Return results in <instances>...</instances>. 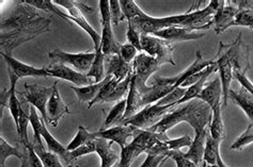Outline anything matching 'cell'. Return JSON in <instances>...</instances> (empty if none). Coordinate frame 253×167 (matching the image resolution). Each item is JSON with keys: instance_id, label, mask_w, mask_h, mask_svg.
Returning <instances> with one entry per match:
<instances>
[{"instance_id": "obj_1", "label": "cell", "mask_w": 253, "mask_h": 167, "mask_svg": "<svg viewBox=\"0 0 253 167\" xmlns=\"http://www.w3.org/2000/svg\"><path fill=\"white\" fill-rule=\"evenodd\" d=\"M51 17L23 1L1 17V52L11 56L13 49L50 31Z\"/></svg>"}, {"instance_id": "obj_2", "label": "cell", "mask_w": 253, "mask_h": 167, "mask_svg": "<svg viewBox=\"0 0 253 167\" xmlns=\"http://www.w3.org/2000/svg\"><path fill=\"white\" fill-rule=\"evenodd\" d=\"M212 117V110L211 106L200 99H192L190 101L179 104L176 109L169 112L167 115L150 129L154 133H166L179 123H188L195 132L203 131L210 126Z\"/></svg>"}, {"instance_id": "obj_3", "label": "cell", "mask_w": 253, "mask_h": 167, "mask_svg": "<svg viewBox=\"0 0 253 167\" xmlns=\"http://www.w3.org/2000/svg\"><path fill=\"white\" fill-rule=\"evenodd\" d=\"M175 104H169V105H158L156 103L149 104L144 106V108L137 113L135 116H132L128 120H126L122 125H130L134 126L138 129L141 130H148L151 127L156 125L157 123L167 115L169 112L176 109Z\"/></svg>"}, {"instance_id": "obj_4", "label": "cell", "mask_w": 253, "mask_h": 167, "mask_svg": "<svg viewBox=\"0 0 253 167\" xmlns=\"http://www.w3.org/2000/svg\"><path fill=\"white\" fill-rule=\"evenodd\" d=\"M141 47L144 53L157 60L159 65L170 64L175 66L172 53L174 51V45L159 37L150 34H141Z\"/></svg>"}, {"instance_id": "obj_5", "label": "cell", "mask_w": 253, "mask_h": 167, "mask_svg": "<svg viewBox=\"0 0 253 167\" xmlns=\"http://www.w3.org/2000/svg\"><path fill=\"white\" fill-rule=\"evenodd\" d=\"M25 90L23 92H18V94L23 97L29 104L41 113V116L44 119L46 125H48V115H47V103L54 92V86L51 88H45V86L39 84L29 85L26 83L24 85Z\"/></svg>"}, {"instance_id": "obj_6", "label": "cell", "mask_w": 253, "mask_h": 167, "mask_svg": "<svg viewBox=\"0 0 253 167\" xmlns=\"http://www.w3.org/2000/svg\"><path fill=\"white\" fill-rule=\"evenodd\" d=\"M99 11H101V21H102V42L101 47L104 56L120 55V46L112 31V24L110 18V8L108 0H101L98 2Z\"/></svg>"}, {"instance_id": "obj_7", "label": "cell", "mask_w": 253, "mask_h": 167, "mask_svg": "<svg viewBox=\"0 0 253 167\" xmlns=\"http://www.w3.org/2000/svg\"><path fill=\"white\" fill-rule=\"evenodd\" d=\"M48 58L57 63L70 65L79 72L88 73L93 61H94L95 50L81 53H69L56 48L48 53Z\"/></svg>"}, {"instance_id": "obj_8", "label": "cell", "mask_w": 253, "mask_h": 167, "mask_svg": "<svg viewBox=\"0 0 253 167\" xmlns=\"http://www.w3.org/2000/svg\"><path fill=\"white\" fill-rule=\"evenodd\" d=\"M161 65L158 64L157 60L146 55L144 52L139 53L132 62V69H134V75L136 77L137 88L140 92L141 96L144 94V92L148 89V80L152 75L159 69Z\"/></svg>"}, {"instance_id": "obj_9", "label": "cell", "mask_w": 253, "mask_h": 167, "mask_svg": "<svg viewBox=\"0 0 253 167\" xmlns=\"http://www.w3.org/2000/svg\"><path fill=\"white\" fill-rule=\"evenodd\" d=\"M179 80V73L174 77L164 78L154 76L153 83L148 86V89L142 95V106L156 103L159 100L167 96L170 92L177 88V82Z\"/></svg>"}, {"instance_id": "obj_10", "label": "cell", "mask_w": 253, "mask_h": 167, "mask_svg": "<svg viewBox=\"0 0 253 167\" xmlns=\"http://www.w3.org/2000/svg\"><path fill=\"white\" fill-rule=\"evenodd\" d=\"M54 2L55 4L62 5L63 8L68 9L69 21L72 24L78 25L83 30L88 33L93 43H94V50L98 49L99 46H101L102 35H99L94 30V28H93V27L88 23V21H86L84 13L79 9L77 1H73V0H54Z\"/></svg>"}, {"instance_id": "obj_11", "label": "cell", "mask_w": 253, "mask_h": 167, "mask_svg": "<svg viewBox=\"0 0 253 167\" xmlns=\"http://www.w3.org/2000/svg\"><path fill=\"white\" fill-rule=\"evenodd\" d=\"M215 62L218 67L219 78L221 80L222 84V109L226 108L229 100V93L231 91V82L233 78V65L230 61L228 53L225 51L224 44L219 42V49L216 55Z\"/></svg>"}, {"instance_id": "obj_12", "label": "cell", "mask_w": 253, "mask_h": 167, "mask_svg": "<svg viewBox=\"0 0 253 167\" xmlns=\"http://www.w3.org/2000/svg\"><path fill=\"white\" fill-rule=\"evenodd\" d=\"M46 69H47L50 77L66 80V81L74 83L77 88H83V86H88L95 83L94 81H92L91 78L86 76V73L79 72L74 68H71L70 66L61 63H52L48 65Z\"/></svg>"}, {"instance_id": "obj_13", "label": "cell", "mask_w": 253, "mask_h": 167, "mask_svg": "<svg viewBox=\"0 0 253 167\" xmlns=\"http://www.w3.org/2000/svg\"><path fill=\"white\" fill-rule=\"evenodd\" d=\"M237 11L236 6L232 4L231 1L221 0L220 6L218 8L211 21V28L214 29L216 34H221L226 29L233 27Z\"/></svg>"}, {"instance_id": "obj_14", "label": "cell", "mask_w": 253, "mask_h": 167, "mask_svg": "<svg viewBox=\"0 0 253 167\" xmlns=\"http://www.w3.org/2000/svg\"><path fill=\"white\" fill-rule=\"evenodd\" d=\"M1 56L6 63V70L14 73V75L18 78H25V77H36V78H47L50 77L49 73L46 69V67L37 68L33 67L31 65H27L21 61H18L15 58L12 56L5 55V53L1 52Z\"/></svg>"}, {"instance_id": "obj_15", "label": "cell", "mask_w": 253, "mask_h": 167, "mask_svg": "<svg viewBox=\"0 0 253 167\" xmlns=\"http://www.w3.org/2000/svg\"><path fill=\"white\" fill-rule=\"evenodd\" d=\"M139 130L140 129H138L136 127L130 125H118L107 130H99L95 133L97 137H102L112 143H117L122 149L128 144L127 139L130 136L135 137Z\"/></svg>"}, {"instance_id": "obj_16", "label": "cell", "mask_w": 253, "mask_h": 167, "mask_svg": "<svg viewBox=\"0 0 253 167\" xmlns=\"http://www.w3.org/2000/svg\"><path fill=\"white\" fill-rule=\"evenodd\" d=\"M106 76H112L119 82H122L128 76L134 73L132 64L126 63L120 55L105 56Z\"/></svg>"}, {"instance_id": "obj_17", "label": "cell", "mask_w": 253, "mask_h": 167, "mask_svg": "<svg viewBox=\"0 0 253 167\" xmlns=\"http://www.w3.org/2000/svg\"><path fill=\"white\" fill-rule=\"evenodd\" d=\"M54 92L47 103V115H48V124L56 128L59 125L60 119L64 115L70 114L69 105H66L63 100L60 96V93L58 91V81L54 83Z\"/></svg>"}, {"instance_id": "obj_18", "label": "cell", "mask_w": 253, "mask_h": 167, "mask_svg": "<svg viewBox=\"0 0 253 167\" xmlns=\"http://www.w3.org/2000/svg\"><path fill=\"white\" fill-rule=\"evenodd\" d=\"M153 35L168 42H188L204 37L205 33H198L196 31L182 28V27H168V28L155 32Z\"/></svg>"}, {"instance_id": "obj_19", "label": "cell", "mask_w": 253, "mask_h": 167, "mask_svg": "<svg viewBox=\"0 0 253 167\" xmlns=\"http://www.w3.org/2000/svg\"><path fill=\"white\" fill-rule=\"evenodd\" d=\"M197 99L202 100L205 103H208L211 109L214 111L218 106L221 105L222 102V84L221 80L217 76L211 83H209L202 90L201 94L198 96Z\"/></svg>"}, {"instance_id": "obj_20", "label": "cell", "mask_w": 253, "mask_h": 167, "mask_svg": "<svg viewBox=\"0 0 253 167\" xmlns=\"http://www.w3.org/2000/svg\"><path fill=\"white\" fill-rule=\"evenodd\" d=\"M126 101H127V103H126V111H125L122 123L120 125H122L124 122H126V120H128L132 116H135L137 113H139L143 109L142 96L137 88L135 75H132L130 86H129V92H128L127 97H126Z\"/></svg>"}, {"instance_id": "obj_21", "label": "cell", "mask_w": 253, "mask_h": 167, "mask_svg": "<svg viewBox=\"0 0 253 167\" xmlns=\"http://www.w3.org/2000/svg\"><path fill=\"white\" fill-rule=\"evenodd\" d=\"M209 132L210 131L206 129L203 131L195 132L196 135H195V138L192 139V143L189 147V150L185 153V157L189 159L190 161L194 162L197 166H199L203 161L206 137H208Z\"/></svg>"}, {"instance_id": "obj_22", "label": "cell", "mask_w": 253, "mask_h": 167, "mask_svg": "<svg viewBox=\"0 0 253 167\" xmlns=\"http://www.w3.org/2000/svg\"><path fill=\"white\" fill-rule=\"evenodd\" d=\"M112 144V142L102 137L95 138V152L101 158V167H112L120 160L118 153L111 148Z\"/></svg>"}, {"instance_id": "obj_23", "label": "cell", "mask_w": 253, "mask_h": 167, "mask_svg": "<svg viewBox=\"0 0 253 167\" xmlns=\"http://www.w3.org/2000/svg\"><path fill=\"white\" fill-rule=\"evenodd\" d=\"M42 136L44 138V141L46 142V144H47L48 151H50L52 153H56V155L59 156L60 159H61L63 162H65L66 165L71 166L72 163L74 162V160H73L72 155H71V151H69L66 147H64L61 143H59L57 139L50 134L48 129L46 128V124L43 127Z\"/></svg>"}, {"instance_id": "obj_24", "label": "cell", "mask_w": 253, "mask_h": 167, "mask_svg": "<svg viewBox=\"0 0 253 167\" xmlns=\"http://www.w3.org/2000/svg\"><path fill=\"white\" fill-rule=\"evenodd\" d=\"M229 99L246 113V115L250 119V123H253V95L251 93L244 88H241L238 92L231 90Z\"/></svg>"}, {"instance_id": "obj_25", "label": "cell", "mask_w": 253, "mask_h": 167, "mask_svg": "<svg viewBox=\"0 0 253 167\" xmlns=\"http://www.w3.org/2000/svg\"><path fill=\"white\" fill-rule=\"evenodd\" d=\"M21 101H22V110H21V114H19L18 126L16 130L19 136V142L22 143L23 146L26 147L30 144L28 139V133H27L28 125L30 124V104L24 99L21 100Z\"/></svg>"}, {"instance_id": "obj_26", "label": "cell", "mask_w": 253, "mask_h": 167, "mask_svg": "<svg viewBox=\"0 0 253 167\" xmlns=\"http://www.w3.org/2000/svg\"><path fill=\"white\" fill-rule=\"evenodd\" d=\"M126 103H127L126 98L121 100V101L117 102V104L113 106L108 113V115L106 116V119L101 130H107L122 123L126 111Z\"/></svg>"}, {"instance_id": "obj_27", "label": "cell", "mask_w": 253, "mask_h": 167, "mask_svg": "<svg viewBox=\"0 0 253 167\" xmlns=\"http://www.w3.org/2000/svg\"><path fill=\"white\" fill-rule=\"evenodd\" d=\"M86 76L93 79V81H94L95 83L102 82L103 80L106 78L105 56H104L101 47L95 50L94 61H93L92 65H91V68L88 71V73H86Z\"/></svg>"}, {"instance_id": "obj_28", "label": "cell", "mask_w": 253, "mask_h": 167, "mask_svg": "<svg viewBox=\"0 0 253 167\" xmlns=\"http://www.w3.org/2000/svg\"><path fill=\"white\" fill-rule=\"evenodd\" d=\"M106 83V78L103 80L102 82L91 84L88 86H83V88H77V86H72V90L76 93L78 97L79 102H88L90 103L96 98L98 95L99 91L103 88V85Z\"/></svg>"}, {"instance_id": "obj_29", "label": "cell", "mask_w": 253, "mask_h": 167, "mask_svg": "<svg viewBox=\"0 0 253 167\" xmlns=\"http://www.w3.org/2000/svg\"><path fill=\"white\" fill-rule=\"evenodd\" d=\"M210 134L212 138L222 142L225 138V129L222 120V106H218L212 111L211 122L210 124Z\"/></svg>"}, {"instance_id": "obj_30", "label": "cell", "mask_w": 253, "mask_h": 167, "mask_svg": "<svg viewBox=\"0 0 253 167\" xmlns=\"http://www.w3.org/2000/svg\"><path fill=\"white\" fill-rule=\"evenodd\" d=\"M24 1L33 6V8H36L40 11H43L45 12L46 14H50V15H57L60 18H62L63 21H66L68 23L72 24L69 21V17L68 14H64L63 12L60 11L57 5H55V2L51 1V0H24Z\"/></svg>"}, {"instance_id": "obj_31", "label": "cell", "mask_w": 253, "mask_h": 167, "mask_svg": "<svg viewBox=\"0 0 253 167\" xmlns=\"http://www.w3.org/2000/svg\"><path fill=\"white\" fill-rule=\"evenodd\" d=\"M24 149L18 146H11L2 136L0 137V167H5V161L10 157H16L23 161Z\"/></svg>"}, {"instance_id": "obj_32", "label": "cell", "mask_w": 253, "mask_h": 167, "mask_svg": "<svg viewBox=\"0 0 253 167\" xmlns=\"http://www.w3.org/2000/svg\"><path fill=\"white\" fill-rule=\"evenodd\" d=\"M220 143L217 141V139L212 138L210 134H208L206 137V144H205V150H204V156H203V162L209 164L210 166H216L217 164V159L218 156L220 155V151H219V147H220Z\"/></svg>"}, {"instance_id": "obj_33", "label": "cell", "mask_w": 253, "mask_h": 167, "mask_svg": "<svg viewBox=\"0 0 253 167\" xmlns=\"http://www.w3.org/2000/svg\"><path fill=\"white\" fill-rule=\"evenodd\" d=\"M30 125L32 126L33 132H35V135H33V144L40 146L41 148H44L43 143H42V138H43L42 131H43L45 122L43 118H40L37 109L31 104H30Z\"/></svg>"}, {"instance_id": "obj_34", "label": "cell", "mask_w": 253, "mask_h": 167, "mask_svg": "<svg viewBox=\"0 0 253 167\" xmlns=\"http://www.w3.org/2000/svg\"><path fill=\"white\" fill-rule=\"evenodd\" d=\"M96 137H97L96 133L89 132L88 129L84 128V126H79L76 136L68 145V147H66V148H68L69 151L76 150L77 148H79V147H82V146L85 145L86 143L93 141V139H95Z\"/></svg>"}, {"instance_id": "obj_35", "label": "cell", "mask_w": 253, "mask_h": 167, "mask_svg": "<svg viewBox=\"0 0 253 167\" xmlns=\"http://www.w3.org/2000/svg\"><path fill=\"white\" fill-rule=\"evenodd\" d=\"M25 147V146H24ZM21 167H44L41 159L35 149V144L30 143L24 149V159Z\"/></svg>"}, {"instance_id": "obj_36", "label": "cell", "mask_w": 253, "mask_h": 167, "mask_svg": "<svg viewBox=\"0 0 253 167\" xmlns=\"http://www.w3.org/2000/svg\"><path fill=\"white\" fill-rule=\"evenodd\" d=\"M132 75H134V73H132ZM132 75L128 76L125 80H123L122 82H120L117 85V88L112 92V94L107 98V100H106V102H111V101L119 102L121 101V100L125 99V96L128 95Z\"/></svg>"}, {"instance_id": "obj_37", "label": "cell", "mask_w": 253, "mask_h": 167, "mask_svg": "<svg viewBox=\"0 0 253 167\" xmlns=\"http://www.w3.org/2000/svg\"><path fill=\"white\" fill-rule=\"evenodd\" d=\"M35 149L40 159H41L44 167H63L61 162H60V157L57 156L56 153L45 151L44 148H41V147L38 145H35Z\"/></svg>"}, {"instance_id": "obj_38", "label": "cell", "mask_w": 253, "mask_h": 167, "mask_svg": "<svg viewBox=\"0 0 253 167\" xmlns=\"http://www.w3.org/2000/svg\"><path fill=\"white\" fill-rule=\"evenodd\" d=\"M120 4H121V9L123 11V14L126 17V21H131L136 17L141 16L143 14V11L139 8L134 0H120Z\"/></svg>"}, {"instance_id": "obj_39", "label": "cell", "mask_w": 253, "mask_h": 167, "mask_svg": "<svg viewBox=\"0 0 253 167\" xmlns=\"http://www.w3.org/2000/svg\"><path fill=\"white\" fill-rule=\"evenodd\" d=\"M140 156L138 150L132 146L131 143L126 145L121 150V156H120V164L119 167H130L134 160Z\"/></svg>"}, {"instance_id": "obj_40", "label": "cell", "mask_w": 253, "mask_h": 167, "mask_svg": "<svg viewBox=\"0 0 253 167\" xmlns=\"http://www.w3.org/2000/svg\"><path fill=\"white\" fill-rule=\"evenodd\" d=\"M208 78H209V76H206L203 79L200 80V81L197 82L196 84L191 85V86H189V88H187V91H186V94L184 95V97L181 100H179V102L177 104L178 105L179 104H183V103H186V102L190 101V100H192V99L198 98V96L201 94L202 90L204 89V85H205V82H206V80H208Z\"/></svg>"}, {"instance_id": "obj_41", "label": "cell", "mask_w": 253, "mask_h": 167, "mask_svg": "<svg viewBox=\"0 0 253 167\" xmlns=\"http://www.w3.org/2000/svg\"><path fill=\"white\" fill-rule=\"evenodd\" d=\"M186 91H187V89H186V88L178 86V88H176V89L173 90L172 92H170L167 96L159 100V101H157L156 104H158V105H169V104L178 105L177 103L179 102V100H181L184 97V95L186 94Z\"/></svg>"}, {"instance_id": "obj_42", "label": "cell", "mask_w": 253, "mask_h": 167, "mask_svg": "<svg viewBox=\"0 0 253 167\" xmlns=\"http://www.w3.org/2000/svg\"><path fill=\"white\" fill-rule=\"evenodd\" d=\"M253 143V123H250L247 130L239 136L236 141L231 146L233 150H242L244 147Z\"/></svg>"}, {"instance_id": "obj_43", "label": "cell", "mask_w": 253, "mask_h": 167, "mask_svg": "<svg viewBox=\"0 0 253 167\" xmlns=\"http://www.w3.org/2000/svg\"><path fill=\"white\" fill-rule=\"evenodd\" d=\"M233 27H247L253 30V11L238 10Z\"/></svg>"}, {"instance_id": "obj_44", "label": "cell", "mask_w": 253, "mask_h": 167, "mask_svg": "<svg viewBox=\"0 0 253 167\" xmlns=\"http://www.w3.org/2000/svg\"><path fill=\"white\" fill-rule=\"evenodd\" d=\"M109 8H110V18L112 26H118L120 22H123L126 19L123 14L119 0H109Z\"/></svg>"}, {"instance_id": "obj_45", "label": "cell", "mask_w": 253, "mask_h": 167, "mask_svg": "<svg viewBox=\"0 0 253 167\" xmlns=\"http://www.w3.org/2000/svg\"><path fill=\"white\" fill-rule=\"evenodd\" d=\"M176 163V167H198L194 162L185 157V153L181 150H171L168 155Z\"/></svg>"}, {"instance_id": "obj_46", "label": "cell", "mask_w": 253, "mask_h": 167, "mask_svg": "<svg viewBox=\"0 0 253 167\" xmlns=\"http://www.w3.org/2000/svg\"><path fill=\"white\" fill-rule=\"evenodd\" d=\"M166 145H167L169 150H179L183 147H190L192 139L189 135H184L182 137H178L175 139H171V138H167L165 141Z\"/></svg>"}, {"instance_id": "obj_47", "label": "cell", "mask_w": 253, "mask_h": 167, "mask_svg": "<svg viewBox=\"0 0 253 167\" xmlns=\"http://www.w3.org/2000/svg\"><path fill=\"white\" fill-rule=\"evenodd\" d=\"M137 49L131 44H122L120 46V56L126 63L132 64L135 58L137 57Z\"/></svg>"}, {"instance_id": "obj_48", "label": "cell", "mask_w": 253, "mask_h": 167, "mask_svg": "<svg viewBox=\"0 0 253 167\" xmlns=\"http://www.w3.org/2000/svg\"><path fill=\"white\" fill-rule=\"evenodd\" d=\"M128 24V29L127 33H126V37H127V41L129 44H131L138 51H142L141 47V34L139 33L130 23Z\"/></svg>"}, {"instance_id": "obj_49", "label": "cell", "mask_w": 253, "mask_h": 167, "mask_svg": "<svg viewBox=\"0 0 253 167\" xmlns=\"http://www.w3.org/2000/svg\"><path fill=\"white\" fill-rule=\"evenodd\" d=\"M95 152V139H93V141L86 143L85 145L79 147L76 150H73L71 151V155L73 160H77L78 158H81L83 156H86V155H90V153Z\"/></svg>"}, {"instance_id": "obj_50", "label": "cell", "mask_w": 253, "mask_h": 167, "mask_svg": "<svg viewBox=\"0 0 253 167\" xmlns=\"http://www.w3.org/2000/svg\"><path fill=\"white\" fill-rule=\"evenodd\" d=\"M234 4L237 10H250L253 11V0H236V1H231Z\"/></svg>"}, {"instance_id": "obj_51", "label": "cell", "mask_w": 253, "mask_h": 167, "mask_svg": "<svg viewBox=\"0 0 253 167\" xmlns=\"http://www.w3.org/2000/svg\"><path fill=\"white\" fill-rule=\"evenodd\" d=\"M202 167H206V163H205V162H203V164H202Z\"/></svg>"}]
</instances>
